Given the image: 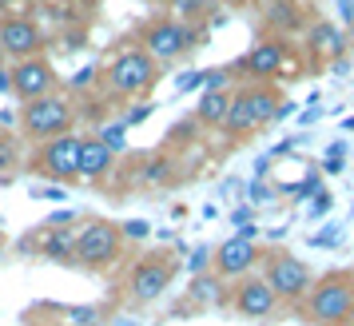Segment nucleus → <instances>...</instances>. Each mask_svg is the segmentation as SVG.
<instances>
[{
  "label": "nucleus",
  "instance_id": "f257e3e1",
  "mask_svg": "<svg viewBox=\"0 0 354 326\" xmlns=\"http://www.w3.org/2000/svg\"><path fill=\"white\" fill-rule=\"evenodd\" d=\"M306 318L319 326H342L354 318V282L326 278L315 291H306Z\"/></svg>",
  "mask_w": 354,
  "mask_h": 326
},
{
  "label": "nucleus",
  "instance_id": "f03ea898",
  "mask_svg": "<svg viewBox=\"0 0 354 326\" xmlns=\"http://www.w3.org/2000/svg\"><path fill=\"white\" fill-rule=\"evenodd\" d=\"M267 119H279V99L271 88H243L231 96V115L223 128L231 135H247V131L263 128Z\"/></svg>",
  "mask_w": 354,
  "mask_h": 326
},
{
  "label": "nucleus",
  "instance_id": "7ed1b4c3",
  "mask_svg": "<svg viewBox=\"0 0 354 326\" xmlns=\"http://www.w3.org/2000/svg\"><path fill=\"white\" fill-rule=\"evenodd\" d=\"M72 119H76V112L68 108L64 96H44V99L24 104V112H20V128L28 131L32 140H60V135H68Z\"/></svg>",
  "mask_w": 354,
  "mask_h": 326
},
{
  "label": "nucleus",
  "instance_id": "20e7f679",
  "mask_svg": "<svg viewBox=\"0 0 354 326\" xmlns=\"http://www.w3.org/2000/svg\"><path fill=\"white\" fill-rule=\"evenodd\" d=\"M120 239L124 231L108 223V219H92L76 231V262L80 267H108L120 255Z\"/></svg>",
  "mask_w": 354,
  "mask_h": 326
},
{
  "label": "nucleus",
  "instance_id": "39448f33",
  "mask_svg": "<svg viewBox=\"0 0 354 326\" xmlns=\"http://www.w3.org/2000/svg\"><path fill=\"white\" fill-rule=\"evenodd\" d=\"M108 84L120 96H144L156 88V60L147 52H124L108 68Z\"/></svg>",
  "mask_w": 354,
  "mask_h": 326
},
{
  "label": "nucleus",
  "instance_id": "423d86ee",
  "mask_svg": "<svg viewBox=\"0 0 354 326\" xmlns=\"http://www.w3.org/2000/svg\"><path fill=\"white\" fill-rule=\"evenodd\" d=\"M192 44H195L192 28H183L179 20H156V24H147V32H144V48L156 64H171L179 56H187Z\"/></svg>",
  "mask_w": 354,
  "mask_h": 326
},
{
  "label": "nucleus",
  "instance_id": "0eeeda50",
  "mask_svg": "<svg viewBox=\"0 0 354 326\" xmlns=\"http://www.w3.org/2000/svg\"><path fill=\"white\" fill-rule=\"evenodd\" d=\"M171 278H176V259H171V255H147V259H140L136 271H131V294H136L140 303H156V298L171 287Z\"/></svg>",
  "mask_w": 354,
  "mask_h": 326
},
{
  "label": "nucleus",
  "instance_id": "6e6552de",
  "mask_svg": "<svg viewBox=\"0 0 354 326\" xmlns=\"http://www.w3.org/2000/svg\"><path fill=\"white\" fill-rule=\"evenodd\" d=\"M80 135H60V140H48L44 151H40V167L48 171L52 180H80Z\"/></svg>",
  "mask_w": 354,
  "mask_h": 326
},
{
  "label": "nucleus",
  "instance_id": "1a4fd4ad",
  "mask_svg": "<svg viewBox=\"0 0 354 326\" xmlns=\"http://www.w3.org/2000/svg\"><path fill=\"white\" fill-rule=\"evenodd\" d=\"M267 287L279 298H303L310 291V271H306V262L290 259V255H274L267 262Z\"/></svg>",
  "mask_w": 354,
  "mask_h": 326
},
{
  "label": "nucleus",
  "instance_id": "9d476101",
  "mask_svg": "<svg viewBox=\"0 0 354 326\" xmlns=\"http://www.w3.org/2000/svg\"><path fill=\"white\" fill-rule=\"evenodd\" d=\"M52 84H56V72H52V64L48 60H40V56H32V60H17V68H12V92H17L24 104L52 96Z\"/></svg>",
  "mask_w": 354,
  "mask_h": 326
},
{
  "label": "nucleus",
  "instance_id": "9b49d317",
  "mask_svg": "<svg viewBox=\"0 0 354 326\" xmlns=\"http://www.w3.org/2000/svg\"><path fill=\"white\" fill-rule=\"evenodd\" d=\"M40 44H44V36H40V28L28 17L0 20V52H8L17 60H32L36 52H40Z\"/></svg>",
  "mask_w": 354,
  "mask_h": 326
},
{
  "label": "nucleus",
  "instance_id": "f8f14e48",
  "mask_svg": "<svg viewBox=\"0 0 354 326\" xmlns=\"http://www.w3.org/2000/svg\"><path fill=\"white\" fill-rule=\"evenodd\" d=\"M259 259V247H255V227L251 231H239L235 239H227L223 247H219V255H215V271L227 278H239L247 275L251 267H255Z\"/></svg>",
  "mask_w": 354,
  "mask_h": 326
},
{
  "label": "nucleus",
  "instance_id": "ddd939ff",
  "mask_svg": "<svg viewBox=\"0 0 354 326\" xmlns=\"http://www.w3.org/2000/svg\"><path fill=\"white\" fill-rule=\"evenodd\" d=\"M279 303V294L267 287V278H247L239 282V291H235V307H239L243 318H267Z\"/></svg>",
  "mask_w": 354,
  "mask_h": 326
},
{
  "label": "nucleus",
  "instance_id": "4468645a",
  "mask_svg": "<svg viewBox=\"0 0 354 326\" xmlns=\"http://www.w3.org/2000/svg\"><path fill=\"white\" fill-rule=\"evenodd\" d=\"M283 60H287V48L279 40H263V44H255V48L243 56V68L251 76H259V80H271V76L283 72Z\"/></svg>",
  "mask_w": 354,
  "mask_h": 326
},
{
  "label": "nucleus",
  "instance_id": "2eb2a0df",
  "mask_svg": "<svg viewBox=\"0 0 354 326\" xmlns=\"http://www.w3.org/2000/svg\"><path fill=\"white\" fill-rule=\"evenodd\" d=\"M112 147L104 144V140H84L80 144V175L84 180H104L108 171H112Z\"/></svg>",
  "mask_w": 354,
  "mask_h": 326
},
{
  "label": "nucleus",
  "instance_id": "dca6fc26",
  "mask_svg": "<svg viewBox=\"0 0 354 326\" xmlns=\"http://www.w3.org/2000/svg\"><path fill=\"white\" fill-rule=\"evenodd\" d=\"M306 44L319 52V56H342V48H346V40H342V32H338L335 24H315L310 32H306Z\"/></svg>",
  "mask_w": 354,
  "mask_h": 326
},
{
  "label": "nucleus",
  "instance_id": "f3484780",
  "mask_svg": "<svg viewBox=\"0 0 354 326\" xmlns=\"http://www.w3.org/2000/svg\"><path fill=\"white\" fill-rule=\"evenodd\" d=\"M227 115H231V96L223 88L219 92H203V99H199V124L219 128V124H227Z\"/></svg>",
  "mask_w": 354,
  "mask_h": 326
},
{
  "label": "nucleus",
  "instance_id": "a211bd4d",
  "mask_svg": "<svg viewBox=\"0 0 354 326\" xmlns=\"http://www.w3.org/2000/svg\"><path fill=\"white\" fill-rule=\"evenodd\" d=\"M40 251L56 262H76V235H72V231H48L44 243H40Z\"/></svg>",
  "mask_w": 354,
  "mask_h": 326
},
{
  "label": "nucleus",
  "instance_id": "6ab92c4d",
  "mask_svg": "<svg viewBox=\"0 0 354 326\" xmlns=\"http://www.w3.org/2000/svg\"><path fill=\"white\" fill-rule=\"evenodd\" d=\"M140 175H144V183H151V187H167V183L176 180V163L167 160V155H151V160L140 167Z\"/></svg>",
  "mask_w": 354,
  "mask_h": 326
},
{
  "label": "nucleus",
  "instance_id": "aec40b11",
  "mask_svg": "<svg viewBox=\"0 0 354 326\" xmlns=\"http://www.w3.org/2000/svg\"><path fill=\"white\" fill-rule=\"evenodd\" d=\"M267 20H271L274 28L290 32V28H299V4H295V0H271V8H267Z\"/></svg>",
  "mask_w": 354,
  "mask_h": 326
},
{
  "label": "nucleus",
  "instance_id": "412c9836",
  "mask_svg": "<svg viewBox=\"0 0 354 326\" xmlns=\"http://www.w3.org/2000/svg\"><path fill=\"white\" fill-rule=\"evenodd\" d=\"M192 298L195 303H219V278H195L192 282Z\"/></svg>",
  "mask_w": 354,
  "mask_h": 326
},
{
  "label": "nucleus",
  "instance_id": "4be33fe9",
  "mask_svg": "<svg viewBox=\"0 0 354 326\" xmlns=\"http://www.w3.org/2000/svg\"><path fill=\"white\" fill-rule=\"evenodd\" d=\"M17 163H20V147L12 144L8 135H0V175H4V171H12Z\"/></svg>",
  "mask_w": 354,
  "mask_h": 326
},
{
  "label": "nucleus",
  "instance_id": "5701e85b",
  "mask_svg": "<svg viewBox=\"0 0 354 326\" xmlns=\"http://www.w3.org/2000/svg\"><path fill=\"white\" fill-rule=\"evenodd\" d=\"M100 140L112 147V151H120V147L128 144V128H124V124H112V128H104V135H100Z\"/></svg>",
  "mask_w": 354,
  "mask_h": 326
},
{
  "label": "nucleus",
  "instance_id": "b1692460",
  "mask_svg": "<svg viewBox=\"0 0 354 326\" xmlns=\"http://www.w3.org/2000/svg\"><path fill=\"white\" fill-rule=\"evenodd\" d=\"M203 4H207V0H171V8H176L179 17H195V12H203Z\"/></svg>",
  "mask_w": 354,
  "mask_h": 326
},
{
  "label": "nucleus",
  "instance_id": "393cba45",
  "mask_svg": "<svg viewBox=\"0 0 354 326\" xmlns=\"http://www.w3.org/2000/svg\"><path fill=\"white\" fill-rule=\"evenodd\" d=\"M187 267H192V275H195V278L203 275V267H207V247H199V251L192 255V262H187Z\"/></svg>",
  "mask_w": 354,
  "mask_h": 326
},
{
  "label": "nucleus",
  "instance_id": "a878e982",
  "mask_svg": "<svg viewBox=\"0 0 354 326\" xmlns=\"http://www.w3.org/2000/svg\"><path fill=\"white\" fill-rule=\"evenodd\" d=\"M72 318L84 323V326H96L100 323V314H96V310H88V307H76V310H72Z\"/></svg>",
  "mask_w": 354,
  "mask_h": 326
},
{
  "label": "nucleus",
  "instance_id": "bb28decb",
  "mask_svg": "<svg viewBox=\"0 0 354 326\" xmlns=\"http://www.w3.org/2000/svg\"><path fill=\"white\" fill-rule=\"evenodd\" d=\"M147 231H151V227H147L144 219H131V223H124V235H131V239H144Z\"/></svg>",
  "mask_w": 354,
  "mask_h": 326
},
{
  "label": "nucleus",
  "instance_id": "cd10ccee",
  "mask_svg": "<svg viewBox=\"0 0 354 326\" xmlns=\"http://www.w3.org/2000/svg\"><path fill=\"white\" fill-rule=\"evenodd\" d=\"M92 80H96V68H84V72H76V80H72V88H88Z\"/></svg>",
  "mask_w": 354,
  "mask_h": 326
},
{
  "label": "nucleus",
  "instance_id": "c85d7f7f",
  "mask_svg": "<svg viewBox=\"0 0 354 326\" xmlns=\"http://www.w3.org/2000/svg\"><path fill=\"white\" fill-rule=\"evenodd\" d=\"M147 112H151V108H147V104H140V108H136V112H131L128 119H124V128H131V124H144V119H147Z\"/></svg>",
  "mask_w": 354,
  "mask_h": 326
},
{
  "label": "nucleus",
  "instance_id": "c756f323",
  "mask_svg": "<svg viewBox=\"0 0 354 326\" xmlns=\"http://www.w3.org/2000/svg\"><path fill=\"white\" fill-rule=\"evenodd\" d=\"M0 92H12V72L0 68Z\"/></svg>",
  "mask_w": 354,
  "mask_h": 326
},
{
  "label": "nucleus",
  "instance_id": "7c9ffc66",
  "mask_svg": "<svg viewBox=\"0 0 354 326\" xmlns=\"http://www.w3.org/2000/svg\"><path fill=\"white\" fill-rule=\"evenodd\" d=\"M8 4H12V0H0V12H4V8H8Z\"/></svg>",
  "mask_w": 354,
  "mask_h": 326
},
{
  "label": "nucleus",
  "instance_id": "2f4dec72",
  "mask_svg": "<svg viewBox=\"0 0 354 326\" xmlns=\"http://www.w3.org/2000/svg\"><path fill=\"white\" fill-rule=\"evenodd\" d=\"M223 4H247V0H223Z\"/></svg>",
  "mask_w": 354,
  "mask_h": 326
}]
</instances>
